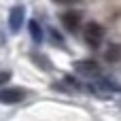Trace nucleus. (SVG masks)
Segmentation results:
<instances>
[{"label": "nucleus", "instance_id": "nucleus-1", "mask_svg": "<svg viewBox=\"0 0 121 121\" xmlns=\"http://www.w3.org/2000/svg\"><path fill=\"white\" fill-rule=\"evenodd\" d=\"M83 36H85V43H87L91 49H98V47L102 45V40H104V30H102L100 23L89 21V23L85 26V30H83Z\"/></svg>", "mask_w": 121, "mask_h": 121}, {"label": "nucleus", "instance_id": "nucleus-2", "mask_svg": "<svg viewBox=\"0 0 121 121\" xmlns=\"http://www.w3.org/2000/svg\"><path fill=\"white\" fill-rule=\"evenodd\" d=\"M74 70L83 77H100V64L94 62V60H79L74 62Z\"/></svg>", "mask_w": 121, "mask_h": 121}, {"label": "nucleus", "instance_id": "nucleus-3", "mask_svg": "<svg viewBox=\"0 0 121 121\" xmlns=\"http://www.w3.org/2000/svg\"><path fill=\"white\" fill-rule=\"evenodd\" d=\"M23 19H26V9L21 4H15L9 13V28L11 32H19L21 26H23Z\"/></svg>", "mask_w": 121, "mask_h": 121}, {"label": "nucleus", "instance_id": "nucleus-4", "mask_svg": "<svg viewBox=\"0 0 121 121\" xmlns=\"http://www.w3.org/2000/svg\"><path fill=\"white\" fill-rule=\"evenodd\" d=\"M23 98H26V91L19 87H4L0 91V102L4 104H19Z\"/></svg>", "mask_w": 121, "mask_h": 121}, {"label": "nucleus", "instance_id": "nucleus-5", "mask_svg": "<svg viewBox=\"0 0 121 121\" xmlns=\"http://www.w3.org/2000/svg\"><path fill=\"white\" fill-rule=\"evenodd\" d=\"M62 23H64V28H66L68 32H77V30L81 28V13H77V11L64 13V15H62Z\"/></svg>", "mask_w": 121, "mask_h": 121}, {"label": "nucleus", "instance_id": "nucleus-6", "mask_svg": "<svg viewBox=\"0 0 121 121\" xmlns=\"http://www.w3.org/2000/svg\"><path fill=\"white\" fill-rule=\"evenodd\" d=\"M28 30H30V36L34 38V43H43V28L38 26V21H30L28 23Z\"/></svg>", "mask_w": 121, "mask_h": 121}, {"label": "nucleus", "instance_id": "nucleus-7", "mask_svg": "<svg viewBox=\"0 0 121 121\" xmlns=\"http://www.w3.org/2000/svg\"><path fill=\"white\" fill-rule=\"evenodd\" d=\"M119 57V47H111L108 51H106V60H111V62H115Z\"/></svg>", "mask_w": 121, "mask_h": 121}, {"label": "nucleus", "instance_id": "nucleus-8", "mask_svg": "<svg viewBox=\"0 0 121 121\" xmlns=\"http://www.w3.org/2000/svg\"><path fill=\"white\" fill-rule=\"evenodd\" d=\"M9 79H11V72L9 70H0V85H6Z\"/></svg>", "mask_w": 121, "mask_h": 121}, {"label": "nucleus", "instance_id": "nucleus-9", "mask_svg": "<svg viewBox=\"0 0 121 121\" xmlns=\"http://www.w3.org/2000/svg\"><path fill=\"white\" fill-rule=\"evenodd\" d=\"M55 2H60V4H74V2H79V0H55Z\"/></svg>", "mask_w": 121, "mask_h": 121}]
</instances>
